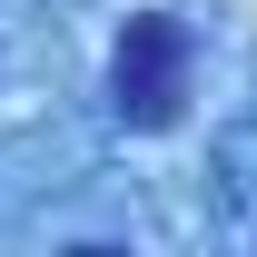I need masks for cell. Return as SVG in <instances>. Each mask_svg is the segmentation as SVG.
<instances>
[{
    "label": "cell",
    "mask_w": 257,
    "mask_h": 257,
    "mask_svg": "<svg viewBox=\"0 0 257 257\" xmlns=\"http://www.w3.org/2000/svg\"><path fill=\"white\" fill-rule=\"evenodd\" d=\"M188 69H198L188 20H178V10H139L119 30V50H109V99H119V119L128 128H168L188 109Z\"/></svg>",
    "instance_id": "1"
}]
</instances>
